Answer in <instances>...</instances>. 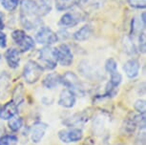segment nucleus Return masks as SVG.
Returning a JSON list of instances; mask_svg holds the SVG:
<instances>
[{
  "instance_id": "nucleus-1",
  "label": "nucleus",
  "mask_w": 146,
  "mask_h": 145,
  "mask_svg": "<svg viewBox=\"0 0 146 145\" xmlns=\"http://www.w3.org/2000/svg\"><path fill=\"white\" fill-rule=\"evenodd\" d=\"M20 22L26 30H33L39 25L40 13L35 0H22L20 4Z\"/></svg>"
},
{
  "instance_id": "nucleus-2",
  "label": "nucleus",
  "mask_w": 146,
  "mask_h": 145,
  "mask_svg": "<svg viewBox=\"0 0 146 145\" xmlns=\"http://www.w3.org/2000/svg\"><path fill=\"white\" fill-rule=\"evenodd\" d=\"M43 71L44 69L40 66L39 63L34 61V60H29L24 66L23 77L29 84L36 83L42 75Z\"/></svg>"
},
{
  "instance_id": "nucleus-3",
  "label": "nucleus",
  "mask_w": 146,
  "mask_h": 145,
  "mask_svg": "<svg viewBox=\"0 0 146 145\" xmlns=\"http://www.w3.org/2000/svg\"><path fill=\"white\" fill-rule=\"evenodd\" d=\"M12 37L15 44L18 45V48L22 53L31 51L35 48V41L34 39L26 34V32L22 30H15L12 32Z\"/></svg>"
},
{
  "instance_id": "nucleus-4",
  "label": "nucleus",
  "mask_w": 146,
  "mask_h": 145,
  "mask_svg": "<svg viewBox=\"0 0 146 145\" xmlns=\"http://www.w3.org/2000/svg\"><path fill=\"white\" fill-rule=\"evenodd\" d=\"M61 83L66 88L73 91L75 94H83V85L81 81L79 80L78 75L73 72H67L65 73L63 76H61Z\"/></svg>"
},
{
  "instance_id": "nucleus-5",
  "label": "nucleus",
  "mask_w": 146,
  "mask_h": 145,
  "mask_svg": "<svg viewBox=\"0 0 146 145\" xmlns=\"http://www.w3.org/2000/svg\"><path fill=\"white\" fill-rule=\"evenodd\" d=\"M83 138V132L78 127H68L58 132V138L63 143H73L80 141Z\"/></svg>"
},
{
  "instance_id": "nucleus-6",
  "label": "nucleus",
  "mask_w": 146,
  "mask_h": 145,
  "mask_svg": "<svg viewBox=\"0 0 146 145\" xmlns=\"http://www.w3.org/2000/svg\"><path fill=\"white\" fill-rule=\"evenodd\" d=\"M54 54L56 59V62H58L62 66H70L73 63L74 56L72 54L70 48L66 44H60L58 47L54 48Z\"/></svg>"
},
{
  "instance_id": "nucleus-7",
  "label": "nucleus",
  "mask_w": 146,
  "mask_h": 145,
  "mask_svg": "<svg viewBox=\"0 0 146 145\" xmlns=\"http://www.w3.org/2000/svg\"><path fill=\"white\" fill-rule=\"evenodd\" d=\"M39 60H40V66L43 69L47 70H54L56 67V59L54 57V50L50 48L49 46H46L43 49H41L39 52Z\"/></svg>"
},
{
  "instance_id": "nucleus-8",
  "label": "nucleus",
  "mask_w": 146,
  "mask_h": 145,
  "mask_svg": "<svg viewBox=\"0 0 146 145\" xmlns=\"http://www.w3.org/2000/svg\"><path fill=\"white\" fill-rule=\"evenodd\" d=\"M35 40L37 43L43 45H52L54 43L57 42L58 36L53 30L48 28V27H42L39 31L36 32L35 35Z\"/></svg>"
},
{
  "instance_id": "nucleus-9",
  "label": "nucleus",
  "mask_w": 146,
  "mask_h": 145,
  "mask_svg": "<svg viewBox=\"0 0 146 145\" xmlns=\"http://www.w3.org/2000/svg\"><path fill=\"white\" fill-rule=\"evenodd\" d=\"M91 115L89 114V111L83 110L78 113L74 114L73 116L66 119L63 121V124L66 125L67 127H78L79 125H82L86 123L89 120Z\"/></svg>"
},
{
  "instance_id": "nucleus-10",
  "label": "nucleus",
  "mask_w": 146,
  "mask_h": 145,
  "mask_svg": "<svg viewBox=\"0 0 146 145\" xmlns=\"http://www.w3.org/2000/svg\"><path fill=\"white\" fill-rule=\"evenodd\" d=\"M76 95L69 89H65L61 92L58 98V105L63 108L70 109L73 108L76 104Z\"/></svg>"
},
{
  "instance_id": "nucleus-11",
  "label": "nucleus",
  "mask_w": 146,
  "mask_h": 145,
  "mask_svg": "<svg viewBox=\"0 0 146 145\" xmlns=\"http://www.w3.org/2000/svg\"><path fill=\"white\" fill-rule=\"evenodd\" d=\"M48 129V125L44 122L37 121L35 122L32 127L31 130V139L34 143H39L42 140Z\"/></svg>"
},
{
  "instance_id": "nucleus-12",
  "label": "nucleus",
  "mask_w": 146,
  "mask_h": 145,
  "mask_svg": "<svg viewBox=\"0 0 146 145\" xmlns=\"http://www.w3.org/2000/svg\"><path fill=\"white\" fill-rule=\"evenodd\" d=\"M18 113V105L13 100L7 102L4 106L0 108V119L9 120Z\"/></svg>"
},
{
  "instance_id": "nucleus-13",
  "label": "nucleus",
  "mask_w": 146,
  "mask_h": 145,
  "mask_svg": "<svg viewBox=\"0 0 146 145\" xmlns=\"http://www.w3.org/2000/svg\"><path fill=\"white\" fill-rule=\"evenodd\" d=\"M139 68H140V64L139 60L135 58L127 60L124 63V65H123V70H124L126 75L129 78L137 77L139 73Z\"/></svg>"
},
{
  "instance_id": "nucleus-14",
  "label": "nucleus",
  "mask_w": 146,
  "mask_h": 145,
  "mask_svg": "<svg viewBox=\"0 0 146 145\" xmlns=\"http://www.w3.org/2000/svg\"><path fill=\"white\" fill-rule=\"evenodd\" d=\"M5 59L10 68L16 69L20 63V52L15 48L8 49L5 53Z\"/></svg>"
},
{
  "instance_id": "nucleus-15",
  "label": "nucleus",
  "mask_w": 146,
  "mask_h": 145,
  "mask_svg": "<svg viewBox=\"0 0 146 145\" xmlns=\"http://www.w3.org/2000/svg\"><path fill=\"white\" fill-rule=\"evenodd\" d=\"M61 83V75L57 73H51L47 75L42 80V85L46 89H54Z\"/></svg>"
},
{
  "instance_id": "nucleus-16",
  "label": "nucleus",
  "mask_w": 146,
  "mask_h": 145,
  "mask_svg": "<svg viewBox=\"0 0 146 145\" xmlns=\"http://www.w3.org/2000/svg\"><path fill=\"white\" fill-rule=\"evenodd\" d=\"M93 34V28L90 25H85L74 34V38L76 41H85Z\"/></svg>"
},
{
  "instance_id": "nucleus-17",
  "label": "nucleus",
  "mask_w": 146,
  "mask_h": 145,
  "mask_svg": "<svg viewBox=\"0 0 146 145\" xmlns=\"http://www.w3.org/2000/svg\"><path fill=\"white\" fill-rule=\"evenodd\" d=\"M79 22L78 18H76L75 15H72V13H65L64 15L61 16L59 21V25L65 28H70V27L76 26V24Z\"/></svg>"
},
{
  "instance_id": "nucleus-18",
  "label": "nucleus",
  "mask_w": 146,
  "mask_h": 145,
  "mask_svg": "<svg viewBox=\"0 0 146 145\" xmlns=\"http://www.w3.org/2000/svg\"><path fill=\"white\" fill-rule=\"evenodd\" d=\"M8 125H9V128L11 131H13V132H17L22 128L23 126V119H22V117H13L12 119H9V123H8Z\"/></svg>"
},
{
  "instance_id": "nucleus-19",
  "label": "nucleus",
  "mask_w": 146,
  "mask_h": 145,
  "mask_svg": "<svg viewBox=\"0 0 146 145\" xmlns=\"http://www.w3.org/2000/svg\"><path fill=\"white\" fill-rule=\"evenodd\" d=\"M37 6L40 16L45 15L52 10V0H39V4H37Z\"/></svg>"
},
{
  "instance_id": "nucleus-20",
  "label": "nucleus",
  "mask_w": 146,
  "mask_h": 145,
  "mask_svg": "<svg viewBox=\"0 0 146 145\" xmlns=\"http://www.w3.org/2000/svg\"><path fill=\"white\" fill-rule=\"evenodd\" d=\"M18 138L15 135H4L0 138V145H17Z\"/></svg>"
},
{
  "instance_id": "nucleus-21",
  "label": "nucleus",
  "mask_w": 146,
  "mask_h": 145,
  "mask_svg": "<svg viewBox=\"0 0 146 145\" xmlns=\"http://www.w3.org/2000/svg\"><path fill=\"white\" fill-rule=\"evenodd\" d=\"M105 70L109 75L117 72V63L114 58H109L105 62Z\"/></svg>"
},
{
  "instance_id": "nucleus-22",
  "label": "nucleus",
  "mask_w": 146,
  "mask_h": 145,
  "mask_svg": "<svg viewBox=\"0 0 146 145\" xmlns=\"http://www.w3.org/2000/svg\"><path fill=\"white\" fill-rule=\"evenodd\" d=\"M19 0H1V4L5 10L12 12L18 6Z\"/></svg>"
},
{
  "instance_id": "nucleus-23",
  "label": "nucleus",
  "mask_w": 146,
  "mask_h": 145,
  "mask_svg": "<svg viewBox=\"0 0 146 145\" xmlns=\"http://www.w3.org/2000/svg\"><path fill=\"white\" fill-rule=\"evenodd\" d=\"M23 85L22 84H19V85L16 87L15 92V97H13V101L19 106V104H21V102L23 101Z\"/></svg>"
},
{
  "instance_id": "nucleus-24",
  "label": "nucleus",
  "mask_w": 146,
  "mask_h": 145,
  "mask_svg": "<svg viewBox=\"0 0 146 145\" xmlns=\"http://www.w3.org/2000/svg\"><path fill=\"white\" fill-rule=\"evenodd\" d=\"M134 108L139 114H145L146 111V103L144 99H139L135 102Z\"/></svg>"
},
{
  "instance_id": "nucleus-25",
  "label": "nucleus",
  "mask_w": 146,
  "mask_h": 145,
  "mask_svg": "<svg viewBox=\"0 0 146 145\" xmlns=\"http://www.w3.org/2000/svg\"><path fill=\"white\" fill-rule=\"evenodd\" d=\"M128 3L135 9H144L146 7V0H128Z\"/></svg>"
},
{
  "instance_id": "nucleus-26",
  "label": "nucleus",
  "mask_w": 146,
  "mask_h": 145,
  "mask_svg": "<svg viewBox=\"0 0 146 145\" xmlns=\"http://www.w3.org/2000/svg\"><path fill=\"white\" fill-rule=\"evenodd\" d=\"M145 34L144 32H142L141 34L139 35V52H141V53H145Z\"/></svg>"
},
{
  "instance_id": "nucleus-27",
  "label": "nucleus",
  "mask_w": 146,
  "mask_h": 145,
  "mask_svg": "<svg viewBox=\"0 0 146 145\" xmlns=\"http://www.w3.org/2000/svg\"><path fill=\"white\" fill-rule=\"evenodd\" d=\"M7 36L3 32H0V48H6Z\"/></svg>"
},
{
  "instance_id": "nucleus-28",
  "label": "nucleus",
  "mask_w": 146,
  "mask_h": 145,
  "mask_svg": "<svg viewBox=\"0 0 146 145\" xmlns=\"http://www.w3.org/2000/svg\"><path fill=\"white\" fill-rule=\"evenodd\" d=\"M3 17L4 15L0 13V30H3L4 29V22H3Z\"/></svg>"
},
{
  "instance_id": "nucleus-29",
  "label": "nucleus",
  "mask_w": 146,
  "mask_h": 145,
  "mask_svg": "<svg viewBox=\"0 0 146 145\" xmlns=\"http://www.w3.org/2000/svg\"><path fill=\"white\" fill-rule=\"evenodd\" d=\"M141 18H142L143 26L145 27V22H146V19H145V13H142V15H141Z\"/></svg>"
},
{
  "instance_id": "nucleus-30",
  "label": "nucleus",
  "mask_w": 146,
  "mask_h": 145,
  "mask_svg": "<svg viewBox=\"0 0 146 145\" xmlns=\"http://www.w3.org/2000/svg\"><path fill=\"white\" fill-rule=\"evenodd\" d=\"M81 1H82V2H84V3H86V2H88L89 0H81Z\"/></svg>"
},
{
  "instance_id": "nucleus-31",
  "label": "nucleus",
  "mask_w": 146,
  "mask_h": 145,
  "mask_svg": "<svg viewBox=\"0 0 146 145\" xmlns=\"http://www.w3.org/2000/svg\"><path fill=\"white\" fill-rule=\"evenodd\" d=\"M64 1H69V0H64Z\"/></svg>"
},
{
  "instance_id": "nucleus-32",
  "label": "nucleus",
  "mask_w": 146,
  "mask_h": 145,
  "mask_svg": "<svg viewBox=\"0 0 146 145\" xmlns=\"http://www.w3.org/2000/svg\"><path fill=\"white\" fill-rule=\"evenodd\" d=\"M115 145H120V144H115Z\"/></svg>"
},
{
  "instance_id": "nucleus-33",
  "label": "nucleus",
  "mask_w": 146,
  "mask_h": 145,
  "mask_svg": "<svg viewBox=\"0 0 146 145\" xmlns=\"http://www.w3.org/2000/svg\"><path fill=\"white\" fill-rule=\"evenodd\" d=\"M0 59H1V56H0Z\"/></svg>"
}]
</instances>
